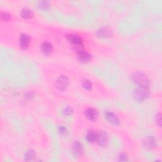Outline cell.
Returning a JSON list of instances; mask_svg holds the SVG:
<instances>
[{
    "mask_svg": "<svg viewBox=\"0 0 162 162\" xmlns=\"http://www.w3.org/2000/svg\"><path fill=\"white\" fill-rule=\"evenodd\" d=\"M132 80L134 83L138 86V87L149 88V80L148 77L142 72H138L134 73L132 75Z\"/></svg>",
    "mask_w": 162,
    "mask_h": 162,
    "instance_id": "cell-1",
    "label": "cell"
},
{
    "mask_svg": "<svg viewBox=\"0 0 162 162\" xmlns=\"http://www.w3.org/2000/svg\"><path fill=\"white\" fill-rule=\"evenodd\" d=\"M149 96L148 88L138 87L134 91V98L138 102H143L148 99Z\"/></svg>",
    "mask_w": 162,
    "mask_h": 162,
    "instance_id": "cell-2",
    "label": "cell"
},
{
    "mask_svg": "<svg viewBox=\"0 0 162 162\" xmlns=\"http://www.w3.org/2000/svg\"><path fill=\"white\" fill-rule=\"evenodd\" d=\"M68 85H69V79L65 75H60L56 80V82H55L56 88L61 91L66 90Z\"/></svg>",
    "mask_w": 162,
    "mask_h": 162,
    "instance_id": "cell-3",
    "label": "cell"
},
{
    "mask_svg": "<svg viewBox=\"0 0 162 162\" xmlns=\"http://www.w3.org/2000/svg\"><path fill=\"white\" fill-rule=\"evenodd\" d=\"M67 39L70 44L78 49V51L83 50L82 49H80L81 47L83 46V39L80 36L76 34H70L67 36Z\"/></svg>",
    "mask_w": 162,
    "mask_h": 162,
    "instance_id": "cell-4",
    "label": "cell"
},
{
    "mask_svg": "<svg viewBox=\"0 0 162 162\" xmlns=\"http://www.w3.org/2000/svg\"><path fill=\"white\" fill-rule=\"evenodd\" d=\"M96 142L101 146H106L109 142V137L107 134L104 132H100L97 133Z\"/></svg>",
    "mask_w": 162,
    "mask_h": 162,
    "instance_id": "cell-5",
    "label": "cell"
},
{
    "mask_svg": "<svg viewBox=\"0 0 162 162\" xmlns=\"http://www.w3.org/2000/svg\"><path fill=\"white\" fill-rule=\"evenodd\" d=\"M105 118L107 121L114 125H119L120 124V120L118 117L112 112H107L105 114Z\"/></svg>",
    "mask_w": 162,
    "mask_h": 162,
    "instance_id": "cell-6",
    "label": "cell"
},
{
    "mask_svg": "<svg viewBox=\"0 0 162 162\" xmlns=\"http://www.w3.org/2000/svg\"><path fill=\"white\" fill-rule=\"evenodd\" d=\"M86 118L91 121H95L98 117V112L93 108H88L85 110Z\"/></svg>",
    "mask_w": 162,
    "mask_h": 162,
    "instance_id": "cell-7",
    "label": "cell"
},
{
    "mask_svg": "<svg viewBox=\"0 0 162 162\" xmlns=\"http://www.w3.org/2000/svg\"><path fill=\"white\" fill-rule=\"evenodd\" d=\"M77 57L78 60L83 63L89 62L92 60V56L89 53L85 52L83 50H80L77 52Z\"/></svg>",
    "mask_w": 162,
    "mask_h": 162,
    "instance_id": "cell-8",
    "label": "cell"
},
{
    "mask_svg": "<svg viewBox=\"0 0 162 162\" xmlns=\"http://www.w3.org/2000/svg\"><path fill=\"white\" fill-rule=\"evenodd\" d=\"M31 41L30 36L27 34H22L19 38L20 46L22 49H26L29 45Z\"/></svg>",
    "mask_w": 162,
    "mask_h": 162,
    "instance_id": "cell-9",
    "label": "cell"
},
{
    "mask_svg": "<svg viewBox=\"0 0 162 162\" xmlns=\"http://www.w3.org/2000/svg\"><path fill=\"white\" fill-rule=\"evenodd\" d=\"M96 35L101 38H109L112 36V31L109 28L103 27V28H101L97 31Z\"/></svg>",
    "mask_w": 162,
    "mask_h": 162,
    "instance_id": "cell-10",
    "label": "cell"
},
{
    "mask_svg": "<svg viewBox=\"0 0 162 162\" xmlns=\"http://www.w3.org/2000/svg\"><path fill=\"white\" fill-rule=\"evenodd\" d=\"M144 144L146 148L153 149L156 147V146L157 144V142L154 136H149L146 138V139L144 142Z\"/></svg>",
    "mask_w": 162,
    "mask_h": 162,
    "instance_id": "cell-11",
    "label": "cell"
},
{
    "mask_svg": "<svg viewBox=\"0 0 162 162\" xmlns=\"http://www.w3.org/2000/svg\"><path fill=\"white\" fill-rule=\"evenodd\" d=\"M72 151L75 156L79 155L83 151V145L79 141H75L72 146Z\"/></svg>",
    "mask_w": 162,
    "mask_h": 162,
    "instance_id": "cell-12",
    "label": "cell"
},
{
    "mask_svg": "<svg viewBox=\"0 0 162 162\" xmlns=\"http://www.w3.org/2000/svg\"><path fill=\"white\" fill-rule=\"evenodd\" d=\"M41 50L45 55H49L53 51V45L49 42H44L41 44Z\"/></svg>",
    "mask_w": 162,
    "mask_h": 162,
    "instance_id": "cell-13",
    "label": "cell"
},
{
    "mask_svg": "<svg viewBox=\"0 0 162 162\" xmlns=\"http://www.w3.org/2000/svg\"><path fill=\"white\" fill-rule=\"evenodd\" d=\"M20 15L23 18L28 19V18H31L33 17V12L31 9H29L28 8H24L22 9V10L20 12Z\"/></svg>",
    "mask_w": 162,
    "mask_h": 162,
    "instance_id": "cell-14",
    "label": "cell"
},
{
    "mask_svg": "<svg viewBox=\"0 0 162 162\" xmlns=\"http://www.w3.org/2000/svg\"><path fill=\"white\" fill-rule=\"evenodd\" d=\"M36 156V152L33 149H29L24 154V159L26 161L33 160Z\"/></svg>",
    "mask_w": 162,
    "mask_h": 162,
    "instance_id": "cell-15",
    "label": "cell"
},
{
    "mask_svg": "<svg viewBox=\"0 0 162 162\" xmlns=\"http://www.w3.org/2000/svg\"><path fill=\"white\" fill-rule=\"evenodd\" d=\"M96 138L97 132L93 130L88 132L86 135V139L89 143H94L96 141Z\"/></svg>",
    "mask_w": 162,
    "mask_h": 162,
    "instance_id": "cell-16",
    "label": "cell"
},
{
    "mask_svg": "<svg viewBox=\"0 0 162 162\" xmlns=\"http://www.w3.org/2000/svg\"><path fill=\"white\" fill-rule=\"evenodd\" d=\"M38 7L40 10H47L49 8V2L47 1H41L38 3Z\"/></svg>",
    "mask_w": 162,
    "mask_h": 162,
    "instance_id": "cell-17",
    "label": "cell"
},
{
    "mask_svg": "<svg viewBox=\"0 0 162 162\" xmlns=\"http://www.w3.org/2000/svg\"><path fill=\"white\" fill-rule=\"evenodd\" d=\"M83 87L87 91H91L93 88V84L88 79H85L83 82Z\"/></svg>",
    "mask_w": 162,
    "mask_h": 162,
    "instance_id": "cell-18",
    "label": "cell"
},
{
    "mask_svg": "<svg viewBox=\"0 0 162 162\" xmlns=\"http://www.w3.org/2000/svg\"><path fill=\"white\" fill-rule=\"evenodd\" d=\"M73 112V110L72 109V107H71L70 106H65L63 110V114L65 116L72 115Z\"/></svg>",
    "mask_w": 162,
    "mask_h": 162,
    "instance_id": "cell-19",
    "label": "cell"
},
{
    "mask_svg": "<svg viewBox=\"0 0 162 162\" xmlns=\"http://www.w3.org/2000/svg\"><path fill=\"white\" fill-rule=\"evenodd\" d=\"M1 18H2V20L7 21V20H9L11 18V16H10V13H8L7 12H2Z\"/></svg>",
    "mask_w": 162,
    "mask_h": 162,
    "instance_id": "cell-20",
    "label": "cell"
},
{
    "mask_svg": "<svg viewBox=\"0 0 162 162\" xmlns=\"http://www.w3.org/2000/svg\"><path fill=\"white\" fill-rule=\"evenodd\" d=\"M119 161H128V157H127V154L124 153H121L119 156Z\"/></svg>",
    "mask_w": 162,
    "mask_h": 162,
    "instance_id": "cell-21",
    "label": "cell"
},
{
    "mask_svg": "<svg viewBox=\"0 0 162 162\" xmlns=\"http://www.w3.org/2000/svg\"><path fill=\"white\" fill-rule=\"evenodd\" d=\"M58 131L61 134H65L67 132V128L65 126L61 125L58 127Z\"/></svg>",
    "mask_w": 162,
    "mask_h": 162,
    "instance_id": "cell-22",
    "label": "cell"
},
{
    "mask_svg": "<svg viewBox=\"0 0 162 162\" xmlns=\"http://www.w3.org/2000/svg\"><path fill=\"white\" fill-rule=\"evenodd\" d=\"M34 98V92H29L28 94H26V98L28 99L29 100L33 99Z\"/></svg>",
    "mask_w": 162,
    "mask_h": 162,
    "instance_id": "cell-23",
    "label": "cell"
},
{
    "mask_svg": "<svg viewBox=\"0 0 162 162\" xmlns=\"http://www.w3.org/2000/svg\"><path fill=\"white\" fill-rule=\"evenodd\" d=\"M156 121L157 124L160 127L161 126V115L159 114L156 115Z\"/></svg>",
    "mask_w": 162,
    "mask_h": 162,
    "instance_id": "cell-24",
    "label": "cell"
}]
</instances>
